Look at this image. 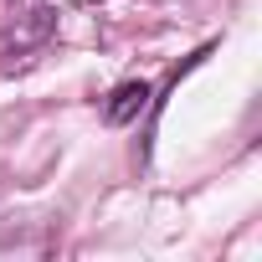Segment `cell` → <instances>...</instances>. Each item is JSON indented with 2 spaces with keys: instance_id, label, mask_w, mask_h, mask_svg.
I'll return each mask as SVG.
<instances>
[{
  "instance_id": "6da1fadb",
  "label": "cell",
  "mask_w": 262,
  "mask_h": 262,
  "mask_svg": "<svg viewBox=\"0 0 262 262\" xmlns=\"http://www.w3.org/2000/svg\"><path fill=\"white\" fill-rule=\"evenodd\" d=\"M144 103H149V82H123V88H113L103 118H108V123H128V118H139Z\"/></svg>"
}]
</instances>
